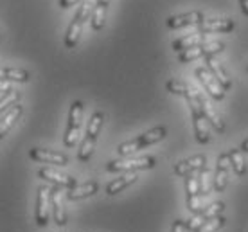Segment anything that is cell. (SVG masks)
I'll list each match as a JSON object with an SVG mask.
<instances>
[{
    "label": "cell",
    "mask_w": 248,
    "mask_h": 232,
    "mask_svg": "<svg viewBox=\"0 0 248 232\" xmlns=\"http://www.w3.org/2000/svg\"><path fill=\"white\" fill-rule=\"evenodd\" d=\"M229 171H230V158L229 153H221L216 160V173L212 180V189L216 193H223L229 184Z\"/></svg>",
    "instance_id": "cell-10"
},
{
    "label": "cell",
    "mask_w": 248,
    "mask_h": 232,
    "mask_svg": "<svg viewBox=\"0 0 248 232\" xmlns=\"http://www.w3.org/2000/svg\"><path fill=\"white\" fill-rule=\"evenodd\" d=\"M90 11H93V9H92V0H85V4H81V7L78 9V13H76L74 20H72V22H70V25H68L67 34H65V47H67V49H74L76 45H78L81 32H83L85 20L88 18Z\"/></svg>",
    "instance_id": "cell-4"
},
{
    "label": "cell",
    "mask_w": 248,
    "mask_h": 232,
    "mask_svg": "<svg viewBox=\"0 0 248 232\" xmlns=\"http://www.w3.org/2000/svg\"><path fill=\"white\" fill-rule=\"evenodd\" d=\"M29 157L34 162H44V164H52V166H67L68 157L63 155L60 151L52 150H44V148H31Z\"/></svg>",
    "instance_id": "cell-12"
},
{
    "label": "cell",
    "mask_w": 248,
    "mask_h": 232,
    "mask_svg": "<svg viewBox=\"0 0 248 232\" xmlns=\"http://www.w3.org/2000/svg\"><path fill=\"white\" fill-rule=\"evenodd\" d=\"M83 112H85V105H83L81 101H74V103L70 105L67 132H65V137H63V144L67 146V148H74L76 142H78V139H79Z\"/></svg>",
    "instance_id": "cell-5"
},
{
    "label": "cell",
    "mask_w": 248,
    "mask_h": 232,
    "mask_svg": "<svg viewBox=\"0 0 248 232\" xmlns=\"http://www.w3.org/2000/svg\"><path fill=\"white\" fill-rule=\"evenodd\" d=\"M50 218V187L42 186L36 195V223L45 227Z\"/></svg>",
    "instance_id": "cell-11"
},
{
    "label": "cell",
    "mask_w": 248,
    "mask_h": 232,
    "mask_svg": "<svg viewBox=\"0 0 248 232\" xmlns=\"http://www.w3.org/2000/svg\"><path fill=\"white\" fill-rule=\"evenodd\" d=\"M189 108H191L192 115V126H194V135L200 144H207L211 140V124L209 121L205 119V113L200 105V92L194 88H189V94L186 95Z\"/></svg>",
    "instance_id": "cell-1"
},
{
    "label": "cell",
    "mask_w": 248,
    "mask_h": 232,
    "mask_svg": "<svg viewBox=\"0 0 248 232\" xmlns=\"http://www.w3.org/2000/svg\"><path fill=\"white\" fill-rule=\"evenodd\" d=\"M155 157H139V158H126V160H110L106 164V170L110 173H119V171H139V170H151L155 168Z\"/></svg>",
    "instance_id": "cell-6"
},
{
    "label": "cell",
    "mask_w": 248,
    "mask_h": 232,
    "mask_svg": "<svg viewBox=\"0 0 248 232\" xmlns=\"http://www.w3.org/2000/svg\"><path fill=\"white\" fill-rule=\"evenodd\" d=\"M78 2H81V0H60L58 4H60V7H63V9H67V7L74 6V4H78Z\"/></svg>",
    "instance_id": "cell-34"
},
{
    "label": "cell",
    "mask_w": 248,
    "mask_h": 232,
    "mask_svg": "<svg viewBox=\"0 0 248 232\" xmlns=\"http://www.w3.org/2000/svg\"><path fill=\"white\" fill-rule=\"evenodd\" d=\"M103 123H105V113L93 112V115L90 117V121H88L85 139H83L81 148H79V151H78V158H79L81 162H88L90 157H92L95 142H97V137H99L101 128H103Z\"/></svg>",
    "instance_id": "cell-2"
},
{
    "label": "cell",
    "mask_w": 248,
    "mask_h": 232,
    "mask_svg": "<svg viewBox=\"0 0 248 232\" xmlns=\"http://www.w3.org/2000/svg\"><path fill=\"white\" fill-rule=\"evenodd\" d=\"M225 221H227V220H225V216H221V214H219V216L212 218V220H207L203 225H200L194 232H217L221 227L225 225Z\"/></svg>",
    "instance_id": "cell-30"
},
{
    "label": "cell",
    "mask_w": 248,
    "mask_h": 232,
    "mask_svg": "<svg viewBox=\"0 0 248 232\" xmlns=\"http://www.w3.org/2000/svg\"><path fill=\"white\" fill-rule=\"evenodd\" d=\"M200 105H202V110L205 113V119L209 121L211 128H214L217 133H223L225 132V123L223 119L219 117V113L216 112V108L212 107V103L203 94H200Z\"/></svg>",
    "instance_id": "cell-18"
},
{
    "label": "cell",
    "mask_w": 248,
    "mask_h": 232,
    "mask_svg": "<svg viewBox=\"0 0 248 232\" xmlns=\"http://www.w3.org/2000/svg\"><path fill=\"white\" fill-rule=\"evenodd\" d=\"M205 60H207V69L211 70L212 76L216 77L217 81H219V85L223 87V90L227 92V90L232 87V81H230V77H229V74H227V70L223 69V65L217 62V60H214L212 56H207Z\"/></svg>",
    "instance_id": "cell-20"
},
{
    "label": "cell",
    "mask_w": 248,
    "mask_h": 232,
    "mask_svg": "<svg viewBox=\"0 0 248 232\" xmlns=\"http://www.w3.org/2000/svg\"><path fill=\"white\" fill-rule=\"evenodd\" d=\"M0 90H4V92H7V90H9V87H7V85H4V83L0 81Z\"/></svg>",
    "instance_id": "cell-37"
},
{
    "label": "cell",
    "mask_w": 248,
    "mask_h": 232,
    "mask_svg": "<svg viewBox=\"0 0 248 232\" xmlns=\"http://www.w3.org/2000/svg\"><path fill=\"white\" fill-rule=\"evenodd\" d=\"M241 151H245V153H248V139H245L241 142Z\"/></svg>",
    "instance_id": "cell-36"
},
{
    "label": "cell",
    "mask_w": 248,
    "mask_h": 232,
    "mask_svg": "<svg viewBox=\"0 0 248 232\" xmlns=\"http://www.w3.org/2000/svg\"><path fill=\"white\" fill-rule=\"evenodd\" d=\"M137 178H139V176H137L135 171H130V173H124L123 176H117L113 182H110L108 186H106V195L108 196L117 195V193L124 191L128 186H131L133 182H137Z\"/></svg>",
    "instance_id": "cell-21"
},
{
    "label": "cell",
    "mask_w": 248,
    "mask_h": 232,
    "mask_svg": "<svg viewBox=\"0 0 248 232\" xmlns=\"http://www.w3.org/2000/svg\"><path fill=\"white\" fill-rule=\"evenodd\" d=\"M186 201L189 213L198 214L205 209V200H202L198 189V175H189L186 180Z\"/></svg>",
    "instance_id": "cell-8"
},
{
    "label": "cell",
    "mask_w": 248,
    "mask_h": 232,
    "mask_svg": "<svg viewBox=\"0 0 248 232\" xmlns=\"http://www.w3.org/2000/svg\"><path fill=\"white\" fill-rule=\"evenodd\" d=\"M171 232H186V221L174 220L173 227H171Z\"/></svg>",
    "instance_id": "cell-33"
},
{
    "label": "cell",
    "mask_w": 248,
    "mask_h": 232,
    "mask_svg": "<svg viewBox=\"0 0 248 232\" xmlns=\"http://www.w3.org/2000/svg\"><path fill=\"white\" fill-rule=\"evenodd\" d=\"M20 115H22V107H20V105H15L13 108L7 110L6 115L0 119V139L4 137L13 126H15V123L20 119Z\"/></svg>",
    "instance_id": "cell-24"
},
{
    "label": "cell",
    "mask_w": 248,
    "mask_h": 232,
    "mask_svg": "<svg viewBox=\"0 0 248 232\" xmlns=\"http://www.w3.org/2000/svg\"><path fill=\"white\" fill-rule=\"evenodd\" d=\"M205 168H207V157H205V155H196V157L180 160V162L173 168V171L176 176H189V175H192V173H196V171L200 173V171L205 170Z\"/></svg>",
    "instance_id": "cell-13"
},
{
    "label": "cell",
    "mask_w": 248,
    "mask_h": 232,
    "mask_svg": "<svg viewBox=\"0 0 248 232\" xmlns=\"http://www.w3.org/2000/svg\"><path fill=\"white\" fill-rule=\"evenodd\" d=\"M225 49V45L221 42H209V44L198 45V47H191V49H186L178 52V62L180 63H189L194 62V60H200V58H207V56H214L217 52H221Z\"/></svg>",
    "instance_id": "cell-7"
},
{
    "label": "cell",
    "mask_w": 248,
    "mask_h": 232,
    "mask_svg": "<svg viewBox=\"0 0 248 232\" xmlns=\"http://www.w3.org/2000/svg\"><path fill=\"white\" fill-rule=\"evenodd\" d=\"M239 4H241V11L245 16H248V0H239Z\"/></svg>",
    "instance_id": "cell-35"
},
{
    "label": "cell",
    "mask_w": 248,
    "mask_h": 232,
    "mask_svg": "<svg viewBox=\"0 0 248 232\" xmlns=\"http://www.w3.org/2000/svg\"><path fill=\"white\" fill-rule=\"evenodd\" d=\"M205 20V16L200 11L184 13V15H174L168 18L169 29H180V27H189V25H200Z\"/></svg>",
    "instance_id": "cell-17"
},
{
    "label": "cell",
    "mask_w": 248,
    "mask_h": 232,
    "mask_svg": "<svg viewBox=\"0 0 248 232\" xmlns=\"http://www.w3.org/2000/svg\"><path fill=\"white\" fill-rule=\"evenodd\" d=\"M209 42H211L209 34H205V32H192V34H187V36H184V38L174 40L173 50L182 52V50L191 49V47H198V45H203V44H209Z\"/></svg>",
    "instance_id": "cell-19"
},
{
    "label": "cell",
    "mask_w": 248,
    "mask_h": 232,
    "mask_svg": "<svg viewBox=\"0 0 248 232\" xmlns=\"http://www.w3.org/2000/svg\"><path fill=\"white\" fill-rule=\"evenodd\" d=\"M198 27H200V32L211 34V32L234 31L236 24H234V20H230V18H205Z\"/></svg>",
    "instance_id": "cell-16"
},
{
    "label": "cell",
    "mask_w": 248,
    "mask_h": 232,
    "mask_svg": "<svg viewBox=\"0 0 248 232\" xmlns=\"http://www.w3.org/2000/svg\"><path fill=\"white\" fill-rule=\"evenodd\" d=\"M203 223H205V221H203V218L200 216V213H198V214H194V216H192L191 220L186 221V231H192V232H194L200 225H203Z\"/></svg>",
    "instance_id": "cell-32"
},
{
    "label": "cell",
    "mask_w": 248,
    "mask_h": 232,
    "mask_svg": "<svg viewBox=\"0 0 248 232\" xmlns=\"http://www.w3.org/2000/svg\"><path fill=\"white\" fill-rule=\"evenodd\" d=\"M166 88H168L171 94H176V95H184L186 97L187 94H189V88L186 83L180 81V79H169L168 83H166Z\"/></svg>",
    "instance_id": "cell-31"
},
{
    "label": "cell",
    "mask_w": 248,
    "mask_h": 232,
    "mask_svg": "<svg viewBox=\"0 0 248 232\" xmlns=\"http://www.w3.org/2000/svg\"><path fill=\"white\" fill-rule=\"evenodd\" d=\"M229 158H230V166L236 173V176H243L247 173V162L241 155V150H232L229 151Z\"/></svg>",
    "instance_id": "cell-26"
},
{
    "label": "cell",
    "mask_w": 248,
    "mask_h": 232,
    "mask_svg": "<svg viewBox=\"0 0 248 232\" xmlns=\"http://www.w3.org/2000/svg\"><path fill=\"white\" fill-rule=\"evenodd\" d=\"M211 173L209 170L205 168L198 173V189H200V196H202V200H205L209 193H211Z\"/></svg>",
    "instance_id": "cell-28"
},
{
    "label": "cell",
    "mask_w": 248,
    "mask_h": 232,
    "mask_svg": "<svg viewBox=\"0 0 248 232\" xmlns=\"http://www.w3.org/2000/svg\"><path fill=\"white\" fill-rule=\"evenodd\" d=\"M18 97H20L18 90H15V88H9L7 92H4V94L0 95V113L15 107Z\"/></svg>",
    "instance_id": "cell-27"
},
{
    "label": "cell",
    "mask_w": 248,
    "mask_h": 232,
    "mask_svg": "<svg viewBox=\"0 0 248 232\" xmlns=\"http://www.w3.org/2000/svg\"><path fill=\"white\" fill-rule=\"evenodd\" d=\"M31 79V74L22 69H2L0 67V81H16L27 83Z\"/></svg>",
    "instance_id": "cell-25"
},
{
    "label": "cell",
    "mask_w": 248,
    "mask_h": 232,
    "mask_svg": "<svg viewBox=\"0 0 248 232\" xmlns=\"http://www.w3.org/2000/svg\"><path fill=\"white\" fill-rule=\"evenodd\" d=\"M166 133H168V130H166L164 126H156V128H153V130H149V132L142 133V135H139V137H135V139H131L128 142H123V144L117 148V153L121 157L131 155V153L142 150V148H148V146H151V144L160 142L162 139L166 137Z\"/></svg>",
    "instance_id": "cell-3"
},
{
    "label": "cell",
    "mask_w": 248,
    "mask_h": 232,
    "mask_svg": "<svg viewBox=\"0 0 248 232\" xmlns=\"http://www.w3.org/2000/svg\"><path fill=\"white\" fill-rule=\"evenodd\" d=\"M108 4L110 0H97L95 6H93L92 11V29L93 31H101L105 27V20H106V9H108Z\"/></svg>",
    "instance_id": "cell-23"
},
{
    "label": "cell",
    "mask_w": 248,
    "mask_h": 232,
    "mask_svg": "<svg viewBox=\"0 0 248 232\" xmlns=\"http://www.w3.org/2000/svg\"><path fill=\"white\" fill-rule=\"evenodd\" d=\"M97 191H99V184L97 182H87V184H81V186H76V187L68 189L67 198L68 200H83V198L93 196Z\"/></svg>",
    "instance_id": "cell-22"
},
{
    "label": "cell",
    "mask_w": 248,
    "mask_h": 232,
    "mask_svg": "<svg viewBox=\"0 0 248 232\" xmlns=\"http://www.w3.org/2000/svg\"><path fill=\"white\" fill-rule=\"evenodd\" d=\"M62 189L63 187H58V186L50 187V211H52V216H54V221H56L58 227L67 225V213L63 207Z\"/></svg>",
    "instance_id": "cell-15"
},
{
    "label": "cell",
    "mask_w": 248,
    "mask_h": 232,
    "mask_svg": "<svg viewBox=\"0 0 248 232\" xmlns=\"http://www.w3.org/2000/svg\"><path fill=\"white\" fill-rule=\"evenodd\" d=\"M223 209H225L223 201H212L209 205H205V209L200 213V216L203 218V221L212 220V218H216V216H219V214L223 213Z\"/></svg>",
    "instance_id": "cell-29"
},
{
    "label": "cell",
    "mask_w": 248,
    "mask_h": 232,
    "mask_svg": "<svg viewBox=\"0 0 248 232\" xmlns=\"http://www.w3.org/2000/svg\"><path fill=\"white\" fill-rule=\"evenodd\" d=\"M38 176L45 180V182H50L58 186V187H67V189H72L76 187L78 184H76V178L74 176H68V175H63L60 171L52 170V168H42V170L38 171Z\"/></svg>",
    "instance_id": "cell-14"
},
{
    "label": "cell",
    "mask_w": 248,
    "mask_h": 232,
    "mask_svg": "<svg viewBox=\"0 0 248 232\" xmlns=\"http://www.w3.org/2000/svg\"><path fill=\"white\" fill-rule=\"evenodd\" d=\"M194 74H196L198 81L203 85V88L207 90V94L211 95V97H214L216 101L223 99V97H225L223 87L219 85V81H217L216 77L212 76V72L207 69V67H198V69L194 70Z\"/></svg>",
    "instance_id": "cell-9"
}]
</instances>
